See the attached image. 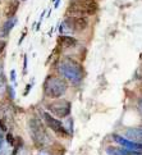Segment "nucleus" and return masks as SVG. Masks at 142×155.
Segmentation results:
<instances>
[{"label": "nucleus", "mask_w": 142, "mask_h": 155, "mask_svg": "<svg viewBox=\"0 0 142 155\" xmlns=\"http://www.w3.org/2000/svg\"><path fill=\"white\" fill-rule=\"evenodd\" d=\"M58 69H59V73L63 74L67 80L74 82V84L81 82L82 77H83V67L78 62H76V60L70 58H65L60 60Z\"/></svg>", "instance_id": "obj_1"}, {"label": "nucleus", "mask_w": 142, "mask_h": 155, "mask_svg": "<svg viewBox=\"0 0 142 155\" xmlns=\"http://www.w3.org/2000/svg\"><path fill=\"white\" fill-rule=\"evenodd\" d=\"M99 10V4L95 0H72L68 7V14L72 17L92 15Z\"/></svg>", "instance_id": "obj_2"}, {"label": "nucleus", "mask_w": 142, "mask_h": 155, "mask_svg": "<svg viewBox=\"0 0 142 155\" xmlns=\"http://www.w3.org/2000/svg\"><path fill=\"white\" fill-rule=\"evenodd\" d=\"M67 88H68L67 82L55 76L46 77L45 82H44V94H45V96L50 99H58L63 96L67 92Z\"/></svg>", "instance_id": "obj_3"}, {"label": "nucleus", "mask_w": 142, "mask_h": 155, "mask_svg": "<svg viewBox=\"0 0 142 155\" xmlns=\"http://www.w3.org/2000/svg\"><path fill=\"white\" fill-rule=\"evenodd\" d=\"M28 126H30V135L32 137L34 143L40 149L45 147L49 143V141H50V137H49V135H47L44 123L40 119L32 118V119H30Z\"/></svg>", "instance_id": "obj_4"}, {"label": "nucleus", "mask_w": 142, "mask_h": 155, "mask_svg": "<svg viewBox=\"0 0 142 155\" xmlns=\"http://www.w3.org/2000/svg\"><path fill=\"white\" fill-rule=\"evenodd\" d=\"M89 26L86 17H68L59 27L60 35H67L68 32H81L85 31Z\"/></svg>", "instance_id": "obj_5"}, {"label": "nucleus", "mask_w": 142, "mask_h": 155, "mask_svg": "<svg viewBox=\"0 0 142 155\" xmlns=\"http://www.w3.org/2000/svg\"><path fill=\"white\" fill-rule=\"evenodd\" d=\"M47 110L58 118H67L69 117L70 110H72V104L68 100H56L46 105Z\"/></svg>", "instance_id": "obj_6"}, {"label": "nucleus", "mask_w": 142, "mask_h": 155, "mask_svg": "<svg viewBox=\"0 0 142 155\" xmlns=\"http://www.w3.org/2000/svg\"><path fill=\"white\" fill-rule=\"evenodd\" d=\"M42 115H44V120H45L46 126L49 127V128H51L56 135L63 136V137L69 136V132L67 131V128L63 126V123L59 119H56L55 117H53L50 113H46V112L44 113Z\"/></svg>", "instance_id": "obj_7"}, {"label": "nucleus", "mask_w": 142, "mask_h": 155, "mask_svg": "<svg viewBox=\"0 0 142 155\" xmlns=\"http://www.w3.org/2000/svg\"><path fill=\"white\" fill-rule=\"evenodd\" d=\"M58 45L62 49H70V48H74L76 45H77V40L72 36L60 35L58 37Z\"/></svg>", "instance_id": "obj_8"}, {"label": "nucleus", "mask_w": 142, "mask_h": 155, "mask_svg": "<svg viewBox=\"0 0 142 155\" xmlns=\"http://www.w3.org/2000/svg\"><path fill=\"white\" fill-rule=\"evenodd\" d=\"M18 7H19V2H18V0H13V2H10L8 4V7L5 8V12H4L5 17H7V18H13L15 15V13H17Z\"/></svg>", "instance_id": "obj_9"}, {"label": "nucleus", "mask_w": 142, "mask_h": 155, "mask_svg": "<svg viewBox=\"0 0 142 155\" xmlns=\"http://www.w3.org/2000/svg\"><path fill=\"white\" fill-rule=\"evenodd\" d=\"M15 23H17V18H15V17H13V18H8V19H7V22L4 23L3 28H2L3 31L0 32V34H2L3 36H7V35L9 34V32H10V30H12L13 27L15 26Z\"/></svg>", "instance_id": "obj_10"}, {"label": "nucleus", "mask_w": 142, "mask_h": 155, "mask_svg": "<svg viewBox=\"0 0 142 155\" xmlns=\"http://www.w3.org/2000/svg\"><path fill=\"white\" fill-rule=\"evenodd\" d=\"M4 87H5V77L3 73V68L0 67V92H3Z\"/></svg>", "instance_id": "obj_11"}, {"label": "nucleus", "mask_w": 142, "mask_h": 155, "mask_svg": "<svg viewBox=\"0 0 142 155\" xmlns=\"http://www.w3.org/2000/svg\"><path fill=\"white\" fill-rule=\"evenodd\" d=\"M7 142L9 143L10 146H14V142H15V138L13 137L12 134H7Z\"/></svg>", "instance_id": "obj_12"}, {"label": "nucleus", "mask_w": 142, "mask_h": 155, "mask_svg": "<svg viewBox=\"0 0 142 155\" xmlns=\"http://www.w3.org/2000/svg\"><path fill=\"white\" fill-rule=\"evenodd\" d=\"M5 48H7V41L3 40V38H0V54L5 50Z\"/></svg>", "instance_id": "obj_13"}, {"label": "nucleus", "mask_w": 142, "mask_h": 155, "mask_svg": "<svg viewBox=\"0 0 142 155\" xmlns=\"http://www.w3.org/2000/svg\"><path fill=\"white\" fill-rule=\"evenodd\" d=\"M0 130H2V132H7V130H8L4 119H0Z\"/></svg>", "instance_id": "obj_14"}, {"label": "nucleus", "mask_w": 142, "mask_h": 155, "mask_svg": "<svg viewBox=\"0 0 142 155\" xmlns=\"http://www.w3.org/2000/svg\"><path fill=\"white\" fill-rule=\"evenodd\" d=\"M15 78H17V76H15V71L12 69L10 71V80H12V82L14 85H17V82H15Z\"/></svg>", "instance_id": "obj_15"}, {"label": "nucleus", "mask_w": 142, "mask_h": 155, "mask_svg": "<svg viewBox=\"0 0 142 155\" xmlns=\"http://www.w3.org/2000/svg\"><path fill=\"white\" fill-rule=\"evenodd\" d=\"M15 155H30V154H28V151H27L24 147H21L19 150L17 151V154H15Z\"/></svg>", "instance_id": "obj_16"}, {"label": "nucleus", "mask_w": 142, "mask_h": 155, "mask_svg": "<svg viewBox=\"0 0 142 155\" xmlns=\"http://www.w3.org/2000/svg\"><path fill=\"white\" fill-rule=\"evenodd\" d=\"M27 63H28V59H27V55H24V62H23V74L27 73Z\"/></svg>", "instance_id": "obj_17"}, {"label": "nucleus", "mask_w": 142, "mask_h": 155, "mask_svg": "<svg viewBox=\"0 0 142 155\" xmlns=\"http://www.w3.org/2000/svg\"><path fill=\"white\" fill-rule=\"evenodd\" d=\"M31 87H32V84H28V85H27V87L24 88V92H23V95H24V96L28 95V92H30V90H31Z\"/></svg>", "instance_id": "obj_18"}, {"label": "nucleus", "mask_w": 142, "mask_h": 155, "mask_svg": "<svg viewBox=\"0 0 142 155\" xmlns=\"http://www.w3.org/2000/svg\"><path fill=\"white\" fill-rule=\"evenodd\" d=\"M2 147H3V135L0 132V150H2Z\"/></svg>", "instance_id": "obj_19"}, {"label": "nucleus", "mask_w": 142, "mask_h": 155, "mask_svg": "<svg viewBox=\"0 0 142 155\" xmlns=\"http://www.w3.org/2000/svg\"><path fill=\"white\" fill-rule=\"evenodd\" d=\"M138 105H140V109L142 110V99H141V100H140V103H138Z\"/></svg>", "instance_id": "obj_20"}, {"label": "nucleus", "mask_w": 142, "mask_h": 155, "mask_svg": "<svg viewBox=\"0 0 142 155\" xmlns=\"http://www.w3.org/2000/svg\"><path fill=\"white\" fill-rule=\"evenodd\" d=\"M40 155H49V154H47V153H44V151H42V153H40Z\"/></svg>", "instance_id": "obj_21"}]
</instances>
